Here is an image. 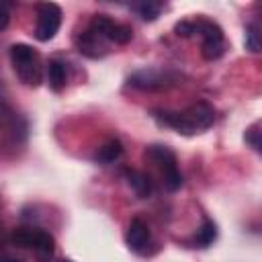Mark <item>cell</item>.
Wrapping results in <instances>:
<instances>
[{"label": "cell", "instance_id": "9a60e30c", "mask_svg": "<svg viewBox=\"0 0 262 262\" xmlns=\"http://www.w3.org/2000/svg\"><path fill=\"white\" fill-rule=\"evenodd\" d=\"M215 237H217V225H215L213 221H205V223L201 225L199 233H196V242H199L201 246H209V244L215 242Z\"/></svg>", "mask_w": 262, "mask_h": 262}, {"label": "cell", "instance_id": "44dd1931", "mask_svg": "<svg viewBox=\"0 0 262 262\" xmlns=\"http://www.w3.org/2000/svg\"><path fill=\"white\" fill-rule=\"evenodd\" d=\"M61 262H74V260H61Z\"/></svg>", "mask_w": 262, "mask_h": 262}, {"label": "cell", "instance_id": "3957f363", "mask_svg": "<svg viewBox=\"0 0 262 262\" xmlns=\"http://www.w3.org/2000/svg\"><path fill=\"white\" fill-rule=\"evenodd\" d=\"M145 158L158 166L164 176V184L168 190H178L182 186V174L176 164V156L166 145H151L145 149Z\"/></svg>", "mask_w": 262, "mask_h": 262}, {"label": "cell", "instance_id": "ac0fdd59", "mask_svg": "<svg viewBox=\"0 0 262 262\" xmlns=\"http://www.w3.org/2000/svg\"><path fill=\"white\" fill-rule=\"evenodd\" d=\"M174 31H176L178 37H192V35L196 33V27H194L192 20H180V23L174 27Z\"/></svg>", "mask_w": 262, "mask_h": 262}, {"label": "cell", "instance_id": "ffe728a7", "mask_svg": "<svg viewBox=\"0 0 262 262\" xmlns=\"http://www.w3.org/2000/svg\"><path fill=\"white\" fill-rule=\"evenodd\" d=\"M6 262H18V260H6Z\"/></svg>", "mask_w": 262, "mask_h": 262}, {"label": "cell", "instance_id": "9c48e42d", "mask_svg": "<svg viewBox=\"0 0 262 262\" xmlns=\"http://www.w3.org/2000/svg\"><path fill=\"white\" fill-rule=\"evenodd\" d=\"M125 242L133 252H143V248L149 242V227L139 217L131 219V223L127 227V233H125Z\"/></svg>", "mask_w": 262, "mask_h": 262}, {"label": "cell", "instance_id": "6da1fadb", "mask_svg": "<svg viewBox=\"0 0 262 262\" xmlns=\"http://www.w3.org/2000/svg\"><path fill=\"white\" fill-rule=\"evenodd\" d=\"M154 119L164 125V127H170L178 133H184V135H192V133H199V131H205L213 125L215 121V111L209 102H194L190 104L188 108L180 111V113H174V111H154Z\"/></svg>", "mask_w": 262, "mask_h": 262}, {"label": "cell", "instance_id": "5bb4252c", "mask_svg": "<svg viewBox=\"0 0 262 262\" xmlns=\"http://www.w3.org/2000/svg\"><path fill=\"white\" fill-rule=\"evenodd\" d=\"M135 10H137V14H139L143 20L151 23V20H156V18L160 16V12H162V2H156V0H143V2L135 4Z\"/></svg>", "mask_w": 262, "mask_h": 262}, {"label": "cell", "instance_id": "30bf717a", "mask_svg": "<svg viewBox=\"0 0 262 262\" xmlns=\"http://www.w3.org/2000/svg\"><path fill=\"white\" fill-rule=\"evenodd\" d=\"M47 84L53 92H59L66 86V63L59 59H51L47 63Z\"/></svg>", "mask_w": 262, "mask_h": 262}, {"label": "cell", "instance_id": "8fae6325", "mask_svg": "<svg viewBox=\"0 0 262 262\" xmlns=\"http://www.w3.org/2000/svg\"><path fill=\"white\" fill-rule=\"evenodd\" d=\"M127 182H129V186L135 190V194L139 199H145V196L151 194V180H149L147 174L137 172V170H129L127 172Z\"/></svg>", "mask_w": 262, "mask_h": 262}, {"label": "cell", "instance_id": "7c38bea8", "mask_svg": "<svg viewBox=\"0 0 262 262\" xmlns=\"http://www.w3.org/2000/svg\"><path fill=\"white\" fill-rule=\"evenodd\" d=\"M102 45L98 43V35L94 31H88V33H82L78 37V51L88 55V57H98L102 55Z\"/></svg>", "mask_w": 262, "mask_h": 262}, {"label": "cell", "instance_id": "4fadbf2b", "mask_svg": "<svg viewBox=\"0 0 262 262\" xmlns=\"http://www.w3.org/2000/svg\"><path fill=\"white\" fill-rule=\"evenodd\" d=\"M123 156V145L119 139H108L102 147H98V154H96V160L100 164H113L117 162L119 158Z\"/></svg>", "mask_w": 262, "mask_h": 262}, {"label": "cell", "instance_id": "52a82bcc", "mask_svg": "<svg viewBox=\"0 0 262 262\" xmlns=\"http://www.w3.org/2000/svg\"><path fill=\"white\" fill-rule=\"evenodd\" d=\"M61 27V8L53 2H45L39 6L37 12V27H35V37L39 41H51L55 33Z\"/></svg>", "mask_w": 262, "mask_h": 262}, {"label": "cell", "instance_id": "277c9868", "mask_svg": "<svg viewBox=\"0 0 262 262\" xmlns=\"http://www.w3.org/2000/svg\"><path fill=\"white\" fill-rule=\"evenodd\" d=\"M196 27V33L203 37V57L213 61V59H219L223 53H225V37H223V31L217 23L213 20H196L194 23Z\"/></svg>", "mask_w": 262, "mask_h": 262}, {"label": "cell", "instance_id": "d6986e66", "mask_svg": "<svg viewBox=\"0 0 262 262\" xmlns=\"http://www.w3.org/2000/svg\"><path fill=\"white\" fill-rule=\"evenodd\" d=\"M10 23V10H8V4L6 2H0V31L6 29Z\"/></svg>", "mask_w": 262, "mask_h": 262}, {"label": "cell", "instance_id": "ba28073f", "mask_svg": "<svg viewBox=\"0 0 262 262\" xmlns=\"http://www.w3.org/2000/svg\"><path fill=\"white\" fill-rule=\"evenodd\" d=\"M90 31H94L98 37H104L117 45H125L133 39V31L131 27L127 25H121V23H115L111 20L106 14H96L92 18V25H90Z\"/></svg>", "mask_w": 262, "mask_h": 262}, {"label": "cell", "instance_id": "e0dca14e", "mask_svg": "<svg viewBox=\"0 0 262 262\" xmlns=\"http://www.w3.org/2000/svg\"><path fill=\"white\" fill-rule=\"evenodd\" d=\"M246 141H248L256 151H260V125H258V123H254V125L246 131Z\"/></svg>", "mask_w": 262, "mask_h": 262}, {"label": "cell", "instance_id": "2e32d148", "mask_svg": "<svg viewBox=\"0 0 262 262\" xmlns=\"http://www.w3.org/2000/svg\"><path fill=\"white\" fill-rule=\"evenodd\" d=\"M246 49H250L252 53L260 51V35H258V27L252 23L246 31Z\"/></svg>", "mask_w": 262, "mask_h": 262}, {"label": "cell", "instance_id": "7a4b0ae2", "mask_svg": "<svg viewBox=\"0 0 262 262\" xmlns=\"http://www.w3.org/2000/svg\"><path fill=\"white\" fill-rule=\"evenodd\" d=\"M10 59L14 63L16 76L20 78V82H25L27 86H39L43 80V72H41V59L39 53L27 45V43H14L10 47Z\"/></svg>", "mask_w": 262, "mask_h": 262}, {"label": "cell", "instance_id": "5b68a950", "mask_svg": "<svg viewBox=\"0 0 262 262\" xmlns=\"http://www.w3.org/2000/svg\"><path fill=\"white\" fill-rule=\"evenodd\" d=\"M12 244L20 246V248H35L41 256H51L53 248H55V239L51 233L43 231V229H31V227H20L14 229L12 233Z\"/></svg>", "mask_w": 262, "mask_h": 262}, {"label": "cell", "instance_id": "8992f818", "mask_svg": "<svg viewBox=\"0 0 262 262\" xmlns=\"http://www.w3.org/2000/svg\"><path fill=\"white\" fill-rule=\"evenodd\" d=\"M178 82V74L168 72V70H139L135 74H131L129 84L139 88V90H162V88H170Z\"/></svg>", "mask_w": 262, "mask_h": 262}]
</instances>
